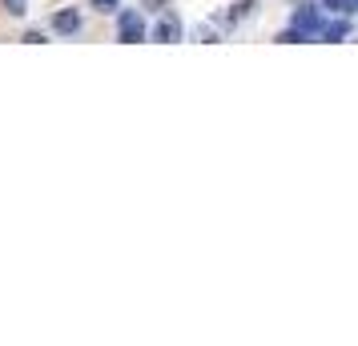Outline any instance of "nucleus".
I'll return each mask as SVG.
<instances>
[{"instance_id":"1","label":"nucleus","mask_w":358,"mask_h":346,"mask_svg":"<svg viewBox=\"0 0 358 346\" xmlns=\"http://www.w3.org/2000/svg\"><path fill=\"white\" fill-rule=\"evenodd\" d=\"M117 36H121L125 45H137V41L145 36V24H141V17H137V13H125V17H121V29H117Z\"/></svg>"},{"instance_id":"2","label":"nucleus","mask_w":358,"mask_h":346,"mask_svg":"<svg viewBox=\"0 0 358 346\" xmlns=\"http://www.w3.org/2000/svg\"><path fill=\"white\" fill-rule=\"evenodd\" d=\"M153 36H157V41H165V45H169V41H181V20L173 17V13H169V17H162Z\"/></svg>"},{"instance_id":"3","label":"nucleus","mask_w":358,"mask_h":346,"mask_svg":"<svg viewBox=\"0 0 358 346\" xmlns=\"http://www.w3.org/2000/svg\"><path fill=\"white\" fill-rule=\"evenodd\" d=\"M52 29H57V33H77V29H81V17H77L73 8H65V13L52 17Z\"/></svg>"},{"instance_id":"4","label":"nucleus","mask_w":358,"mask_h":346,"mask_svg":"<svg viewBox=\"0 0 358 346\" xmlns=\"http://www.w3.org/2000/svg\"><path fill=\"white\" fill-rule=\"evenodd\" d=\"M294 29H302V33H306V29H314V13H310V8L294 13Z\"/></svg>"},{"instance_id":"5","label":"nucleus","mask_w":358,"mask_h":346,"mask_svg":"<svg viewBox=\"0 0 358 346\" xmlns=\"http://www.w3.org/2000/svg\"><path fill=\"white\" fill-rule=\"evenodd\" d=\"M4 8H8V17H24L29 13V0H0Z\"/></svg>"},{"instance_id":"6","label":"nucleus","mask_w":358,"mask_h":346,"mask_svg":"<svg viewBox=\"0 0 358 346\" xmlns=\"http://www.w3.org/2000/svg\"><path fill=\"white\" fill-rule=\"evenodd\" d=\"M326 8H334V13H350L355 4H350V0H326Z\"/></svg>"},{"instance_id":"7","label":"nucleus","mask_w":358,"mask_h":346,"mask_svg":"<svg viewBox=\"0 0 358 346\" xmlns=\"http://www.w3.org/2000/svg\"><path fill=\"white\" fill-rule=\"evenodd\" d=\"M338 36H346V24H330L326 29V41H338Z\"/></svg>"},{"instance_id":"8","label":"nucleus","mask_w":358,"mask_h":346,"mask_svg":"<svg viewBox=\"0 0 358 346\" xmlns=\"http://www.w3.org/2000/svg\"><path fill=\"white\" fill-rule=\"evenodd\" d=\"M93 8H97V13H113L117 0H93Z\"/></svg>"},{"instance_id":"9","label":"nucleus","mask_w":358,"mask_h":346,"mask_svg":"<svg viewBox=\"0 0 358 346\" xmlns=\"http://www.w3.org/2000/svg\"><path fill=\"white\" fill-rule=\"evenodd\" d=\"M234 4H238V8H234V17H242L245 8H250V0H234Z\"/></svg>"},{"instance_id":"10","label":"nucleus","mask_w":358,"mask_h":346,"mask_svg":"<svg viewBox=\"0 0 358 346\" xmlns=\"http://www.w3.org/2000/svg\"><path fill=\"white\" fill-rule=\"evenodd\" d=\"M165 0H145V8H162Z\"/></svg>"},{"instance_id":"11","label":"nucleus","mask_w":358,"mask_h":346,"mask_svg":"<svg viewBox=\"0 0 358 346\" xmlns=\"http://www.w3.org/2000/svg\"><path fill=\"white\" fill-rule=\"evenodd\" d=\"M350 4H358V0H350Z\"/></svg>"}]
</instances>
